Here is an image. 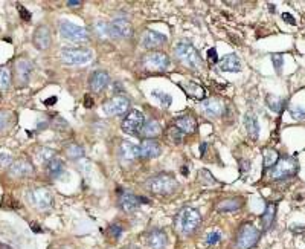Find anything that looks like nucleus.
<instances>
[{
  "mask_svg": "<svg viewBox=\"0 0 305 249\" xmlns=\"http://www.w3.org/2000/svg\"><path fill=\"white\" fill-rule=\"evenodd\" d=\"M202 223L200 212L194 208H183L177 216V228L183 236H191Z\"/></svg>",
  "mask_w": 305,
  "mask_h": 249,
  "instance_id": "nucleus-1",
  "label": "nucleus"
},
{
  "mask_svg": "<svg viewBox=\"0 0 305 249\" xmlns=\"http://www.w3.org/2000/svg\"><path fill=\"white\" fill-rule=\"evenodd\" d=\"M260 237H261V233L255 225L244 223L237 231V236L234 240V248L235 249H250L258 243Z\"/></svg>",
  "mask_w": 305,
  "mask_h": 249,
  "instance_id": "nucleus-2",
  "label": "nucleus"
},
{
  "mask_svg": "<svg viewBox=\"0 0 305 249\" xmlns=\"http://www.w3.org/2000/svg\"><path fill=\"white\" fill-rule=\"evenodd\" d=\"M147 187L154 194L167 196V194H171L173 191H175L177 181H175V177L170 173H160V174L153 176L151 179H148Z\"/></svg>",
  "mask_w": 305,
  "mask_h": 249,
  "instance_id": "nucleus-3",
  "label": "nucleus"
},
{
  "mask_svg": "<svg viewBox=\"0 0 305 249\" xmlns=\"http://www.w3.org/2000/svg\"><path fill=\"white\" fill-rule=\"evenodd\" d=\"M175 55L180 60L185 66L191 67V69H197L202 66V58L200 54L195 50V48L186 42H180L175 46Z\"/></svg>",
  "mask_w": 305,
  "mask_h": 249,
  "instance_id": "nucleus-4",
  "label": "nucleus"
},
{
  "mask_svg": "<svg viewBox=\"0 0 305 249\" xmlns=\"http://www.w3.org/2000/svg\"><path fill=\"white\" fill-rule=\"evenodd\" d=\"M93 58L92 50L81 48H67L61 50V60L69 66H83L90 63Z\"/></svg>",
  "mask_w": 305,
  "mask_h": 249,
  "instance_id": "nucleus-5",
  "label": "nucleus"
},
{
  "mask_svg": "<svg viewBox=\"0 0 305 249\" xmlns=\"http://www.w3.org/2000/svg\"><path fill=\"white\" fill-rule=\"evenodd\" d=\"M60 34L61 37L69 40V42H74V43H84L88 40V32L86 28L78 26L75 23H72L69 20H60Z\"/></svg>",
  "mask_w": 305,
  "mask_h": 249,
  "instance_id": "nucleus-6",
  "label": "nucleus"
},
{
  "mask_svg": "<svg viewBox=\"0 0 305 249\" xmlns=\"http://www.w3.org/2000/svg\"><path fill=\"white\" fill-rule=\"evenodd\" d=\"M298 171V161L293 157H282L278 161V164L272 168L270 177L275 181L285 179V177H290L296 174Z\"/></svg>",
  "mask_w": 305,
  "mask_h": 249,
  "instance_id": "nucleus-7",
  "label": "nucleus"
},
{
  "mask_svg": "<svg viewBox=\"0 0 305 249\" xmlns=\"http://www.w3.org/2000/svg\"><path fill=\"white\" fill-rule=\"evenodd\" d=\"M142 61L143 67L150 72H164L170 66V58L164 52H148L147 55H143Z\"/></svg>",
  "mask_w": 305,
  "mask_h": 249,
  "instance_id": "nucleus-8",
  "label": "nucleus"
},
{
  "mask_svg": "<svg viewBox=\"0 0 305 249\" xmlns=\"http://www.w3.org/2000/svg\"><path fill=\"white\" fill-rule=\"evenodd\" d=\"M145 126V118H143L142 112L133 110L130 112L125 119L122 121V130L124 133H127L130 136H137L142 133V129Z\"/></svg>",
  "mask_w": 305,
  "mask_h": 249,
  "instance_id": "nucleus-9",
  "label": "nucleus"
},
{
  "mask_svg": "<svg viewBox=\"0 0 305 249\" xmlns=\"http://www.w3.org/2000/svg\"><path fill=\"white\" fill-rule=\"evenodd\" d=\"M29 202L42 211L49 209L53 203V198H52V193L47 188H35L32 191H29L28 194Z\"/></svg>",
  "mask_w": 305,
  "mask_h": 249,
  "instance_id": "nucleus-10",
  "label": "nucleus"
},
{
  "mask_svg": "<svg viewBox=\"0 0 305 249\" xmlns=\"http://www.w3.org/2000/svg\"><path fill=\"white\" fill-rule=\"evenodd\" d=\"M130 107V101L125 98L124 95H118L109 101H105L102 109H104V113L109 115V116H118V115H122L129 110Z\"/></svg>",
  "mask_w": 305,
  "mask_h": 249,
  "instance_id": "nucleus-11",
  "label": "nucleus"
},
{
  "mask_svg": "<svg viewBox=\"0 0 305 249\" xmlns=\"http://www.w3.org/2000/svg\"><path fill=\"white\" fill-rule=\"evenodd\" d=\"M167 43V35L159 32V31H153V29H148L142 34V40H140V45L145 48V49H154V48H159Z\"/></svg>",
  "mask_w": 305,
  "mask_h": 249,
  "instance_id": "nucleus-12",
  "label": "nucleus"
},
{
  "mask_svg": "<svg viewBox=\"0 0 305 249\" xmlns=\"http://www.w3.org/2000/svg\"><path fill=\"white\" fill-rule=\"evenodd\" d=\"M14 72H15V80L19 83V86H25L29 81V77L32 72V63L26 58H19L15 61Z\"/></svg>",
  "mask_w": 305,
  "mask_h": 249,
  "instance_id": "nucleus-13",
  "label": "nucleus"
},
{
  "mask_svg": "<svg viewBox=\"0 0 305 249\" xmlns=\"http://www.w3.org/2000/svg\"><path fill=\"white\" fill-rule=\"evenodd\" d=\"M143 202H148L147 199H142L139 196L133 194V193H129V191H124L121 196H119V206L124 209V211H134L137 209Z\"/></svg>",
  "mask_w": 305,
  "mask_h": 249,
  "instance_id": "nucleus-14",
  "label": "nucleus"
},
{
  "mask_svg": "<svg viewBox=\"0 0 305 249\" xmlns=\"http://www.w3.org/2000/svg\"><path fill=\"white\" fill-rule=\"evenodd\" d=\"M110 32L112 37L115 39H124V37H130L131 35V25L129 23L127 19L124 17H118L110 23Z\"/></svg>",
  "mask_w": 305,
  "mask_h": 249,
  "instance_id": "nucleus-15",
  "label": "nucleus"
},
{
  "mask_svg": "<svg viewBox=\"0 0 305 249\" xmlns=\"http://www.w3.org/2000/svg\"><path fill=\"white\" fill-rule=\"evenodd\" d=\"M50 42H52L50 29L46 25H42V26H39L37 29H35L34 37H32V43H34L35 48L40 49V50H44L50 46Z\"/></svg>",
  "mask_w": 305,
  "mask_h": 249,
  "instance_id": "nucleus-16",
  "label": "nucleus"
},
{
  "mask_svg": "<svg viewBox=\"0 0 305 249\" xmlns=\"http://www.w3.org/2000/svg\"><path fill=\"white\" fill-rule=\"evenodd\" d=\"M145 242L151 249H165L168 245V237L162 229H151L145 236Z\"/></svg>",
  "mask_w": 305,
  "mask_h": 249,
  "instance_id": "nucleus-17",
  "label": "nucleus"
},
{
  "mask_svg": "<svg viewBox=\"0 0 305 249\" xmlns=\"http://www.w3.org/2000/svg\"><path fill=\"white\" fill-rule=\"evenodd\" d=\"M241 60L238 58L237 54H227L218 61V70L220 72H234L238 74L241 72Z\"/></svg>",
  "mask_w": 305,
  "mask_h": 249,
  "instance_id": "nucleus-18",
  "label": "nucleus"
},
{
  "mask_svg": "<svg viewBox=\"0 0 305 249\" xmlns=\"http://www.w3.org/2000/svg\"><path fill=\"white\" fill-rule=\"evenodd\" d=\"M109 83H110V77L107 72H104V70H96V72H93L90 78H88V86H90V89L96 94L102 92L104 89L109 86Z\"/></svg>",
  "mask_w": 305,
  "mask_h": 249,
  "instance_id": "nucleus-19",
  "label": "nucleus"
},
{
  "mask_svg": "<svg viewBox=\"0 0 305 249\" xmlns=\"http://www.w3.org/2000/svg\"><path fill=\"white\" fill-rule=\"evenodd\" d=\"M160 151H162L160 144L154 139H145V141H142V144L139 146V154L140 157H145V159L157 157Z\"/></svg>",
  "mask_w": 305,
  "mask_h": 249,
  "instance_id": "nucleus-20",
  "label": "nucleus"
},
{
  "mask_svg": "<svg viewBox=\"0 0 305 249\" xmlns=\"http://www.w3.org/2000/svg\"><path fill=\"white\" fill-rule=\"evenodd\" d=\"M34 171V167L26 159H19V161H14L9 167V174L14 177H25L29 176Z\"/></svg>",
  "mask_w": 305,
  "mask_h": 249,
  "instance_id": "nucleus-21",
  "label": "nucleus"
},
{
  "mask_svg": "<svg viewBox=\"0 0 305 249\" xmlns=\"http://www.w3.org/2000/svg\"><path fill=\"white\" fill-rule=\"evenodd\" d=\"M244 127H246V132H247L250 139L255 141V139L260 138V122H258V118L254 113H246Z\"/></svg>",
  "mask_w": 305,
  "mask_h": 249,
  "instance_id": "nucleus-22",
  "label": "nucleus"
},
{
  "mask_svg": "<svg viewBox=\"0 0 305 249\" xmlns=\"http://www.w3.org/2000/svg\"><path fill=\"white\" fill-rule=\"evenodd\" d=\"M203 110L208 116H221L224 115V104L218 100H208L203 101Z\"/></svg>",
  "mask_w": 305,
  "mask_h": 249,
  "instance_id": "nucleus-23",
  "label": "nucleus"
},
{
  "mask_svg": "<svg viewBox=\"0 0 305 249\" xmlns=\"http://www.w3.org/2000/svg\"><path fill=\"white\" fill-rule=\"evenodd\" d=\"M119 156L122 159H127V161H133V159L139 157V147L134 146L133 142H129V141H124L121 147H119Z\"/></svg>",
  "mask_w": 305,
  "mask_h": 249,
  "instance_id": "nucleus-24",
  "label": "nucleus"
},
{
  "mask_svg": "<svg viewBox=\"0 0 305 249\" xmlns=\"http://www.w3.org/2000/svg\"><path fill=\"white\" fill-rule=\"evenodd\" d=\"M182 89L189 98H194V100L205 98V89L197 83H182Z\"/></svg>",
  "mask_w": 305,
  "mask_h": 249,
  "instance_id": "nucleus-25",
  "label": "nucleus"
},
{
  "mask_svg": "<svg viewBox=\"0 0 305 249\" xmlns=\"http://www.w3.org/2000/svg\"><path fill=\"white\" fill-rule=\"evenodd\" d=\"M175 127L180 129L185 135H191L195 130V121L192 116L185 115V116H180V118L175 119Z\"/></svg>",
  "mask_w": 305,
  "mask_h": 249,
  "instance_id": "nucleus-26",
  "label": "nucleus"
},
{
  "mask_svg": "<svg viewBox=\"0 0 305 249\" xmlns=\"http://www.w3.org/2000/svg\"><path fill=\"white\" fill-rule=\"evenodd\" d=\"M275 216H276V205H275V203L267 205L264 214L261 216V223H262V229H264V231L272 228V225H273V222H275Z\"/></svg>",
  "mask_w": 305,
  "mask_h": 249,
  "instance_id": "nucleus-27",
  "label": "nucleus"
},
{
  "mask_svg": "<svg viewBox=\"0 0 305 249\" xmlns=\"http://www.w3.org/2000/svg\"><path fill=\"white\" fill-rule=\"evenodd\" d=\"M243 206V199L240 198H234V199H224L217 205V209L220 212H230V211H237Z\"/></svg>",
  "mask_w": 305,
  "mask_h": 249,
  "instance_id": "nucleus-28",
  "label": "nucleus"
},
{
  "mask_svg": "<svg viewBox=\"0 0 305 249\" xmlns=\"http://www.w3.org/2000/svg\"><path fill=\"white\" fill-rule=\"evenodd\" d=\"M160 132H162V126H160V124H159L156 119H150V121H147V122H145V126H143V129H142V135H145L148 139H151V138L160 135Z\"/></svg>",
  "mask_w": 305,
  "mask_h": 249,
  "instance_id": "nucleus-29",
  "label": "nucleus"
},
{
  "mask_svg": "<svg viewBox=\"0 0 305 249\" xmlns=\"http://www.w3.org/2000/svg\"><path fill=\"white\" fill-rule=\"evenodd\" d=\"M63 170H64V162L57 156L47 164V173H49L50 177H58L63 173Z\"/></svg>",
  "mask_w": 305,
  "mask_h": 249,
  "instance_id": "nucleus-30",
  "label": "nucleus"
},
{
  "mask_svg": "<svg viewBox=\"0 0 305 249\" xmlns=\"http://www.w3.org/2000/svg\"><path fill=\"white\" fill-rule=\"evenodd\" d=\"M279 161V154L275 149L264 150V168H273Z\"/></svg>",
  "mask_w": 305,
  "mask_h": 249,
  "instance_id": "nucleus-31",
  "label": "nucleus"
},
{
  "mask_svg": "<svg viewBox=\"0 0 305 249\" xmlns=\"http://www.w3.org/2000/svg\"><path fill=\"white\" fill-rule=\"evenodd\" d=\"M93 32L96 37L101 39H107V37H112V32H110V23H105V22H96L93 25Z\"/></svg>",
  "mask_w": 305,
  "mask_h": 249,
  "instance_id": "nucleus-32",
  "label": "nucleus"
},
{
  "mask_svg": "<svg viewBox=\"0 0 305 249\" xmlns=\"http://www.w3.org/2000/svg\"><path fill=\"white\" fill-rule=\"evenodd\" d=\"M151 97H153L160 105H164V107H170L171 102H173V98H171L170 94H167V92H164V91H157V89L151 92Z\"/></svg>",
  "mask_w": 305,
  "mask_h": 249,
  "instance_id": "nucleus-33",
  "label": "nucleus"
},
{
  "mask_svg": "<svg viewBox=\"0 0 305 249\" xmlns=\"http://www.w3.org/2000/svg\"><path fill=\"white\" fill-rule=\"evenodd\" d=\"M66 154L70 159H81L84 157V149L78 144H70L66 150Z\"/></svg>",
  "mask_w": 305,
  "mask_h": 249,
  "instance_id": "nucleus-34",
  "label": "nucleus"
},
{
  "mask_svg": "<svg viewBox=\"0 0 305 249\" xmlns=\"http://www.w3.org/2000/svg\"><path fill=\"white\" fill-rule=\"evenodd\" d=\"M11 84V72L9 69L2 67L0 69V91H6Z\"/></svg>",
  "mask_w": 305,
  "mask_h": 249,
  "instance_id": "nucleus-35",
  "label": "nucleus"
},
{
  "mask_svg": "<svg viewBox=\"0 0 305 249\" xmlns=\"http://www.w3.org/2000/svg\"><path fill=\"white\" fill-rule=\"evenodd\" d=\"M265 101H267V105H268V107H270L273 112H279V110L282 109V105H284L282 98H279V97H276V95H268Z\"/></svg>",
  "mask_w": 305,
  "mask_h": 249,
  "instance_id": "nucleus-36",
  "label": "nucleus"
},
{
  "mask_svg": "<svg viewBox=\"0 0 305 249\" xmlns=\"http://www.w3.org/2000/svg\"><path fill=\"white\" fill-rule=\"evenodd\" d=\"M183 136H185V133L178 127H175V126L168 130V138L174 142V144H182Z\"/></svg>",
  "mask_w": 305,
  "mask_h": 249,
  "instance_id": "nucleus-37",
  "label": "nucleus"
},
{
  "mask_svg": "<svg viewBox=\"0 0 305 249\" xmlns=\"http://www.w3.org/2000/svg\"><path fill=\"white\" fill-rule=\"evenodd\" d=\"M197 177H199V182L203 185H215V179L209 170H200Z\"/></svg>",
  "mask_w": 305,
  "mask_h": 249,
  "instance_id": "nucleus-38",
  "label": "nucleus"
},
{
  "mask_svg": "<svg viewBox=\"0 0 305 249\" xmlns=\"http://www.w3.org/2000/svg\"><path fill=\"white\" fill-rule=\"evenodd\" d=\"M55 157V151L50 150V149H42L39 151V159H40V162H50L52 159Z\"/></svg>",
  "mask_w": 305,
  "mask_h": 249,
  "instance_id": "nucleus-39",
  "label": "nucleus"
},
{
  "mask_svg": "<svg viewBox=\"0 0 305 249\" xmlns=\"http://www.w3.org/2000/svg\"><path fill=\"white\" fill-rule=\"evenodd\" d=\"M220 240H221V233H220V231H211V233L206 236V245L208 246L217 245Z\"/></svg>",
  "mask_w": 305,
  "mask_h": 249,
  "instance_id": "nucleus-40",
  "label": "nucleus"
},
{
  "mask_svg": "<svg viewBox=\"0 0 305 249\" xmlns=\"http://www.w3.org/2000/svg\"><path fill=\"white\" fill-rule=\"evenodd\" d=\"M11 164H12V156L9 153L0 151V167H2V168L11 167Z\"/></svg>",
  "mask_w": 305,
  "mask_h": 249,
  "instance_id": "nucleus-41",
  "label": "nucleus"
},
{
  "mask_svg": "<svg viewBox=\"0 0 305 249\" xmlns=\"http://www.w3.org/2000/svg\"><path fill=\"white\" fill-rule=\"evenodd\" d=\"M208 60H209L212 64H217V63L220 61V58H218V55H217V49H215V48H211V49L208 50Z\"/></svg>",
  "mask_w": 305,
  "mask_h": 249,
  "instance_id": "nucleus-42",
  "label": "nucleus"
},
{
  "mask_svg": "<svg viewBox=\"0 0 305 249\" xmlns=\"http://www.w3.org/2000/svg\"><path fill=\"white\" fill-rule=\"evenodd\" d=\"M8 121H9V115L6 112H0V130H3L8 126Z\"/></svg>",
  "mask_w": 305,
  "mask_h": 249,
  "instance_id": "nucleus-43",
  "label": "nucleus"
},
{
  "mask_svg": "<svg viewBox=\"0 0 305 249\" xmlns=\"http://www.w3.org/2000/svg\"><path fill=\"white\" fill-rule=\"evenodd\" d=\"M121 234H122V228H121L119 225H112V226H110V236H112V237L119 239Z\"/></svg>",
  "mask_w": 305,
  "mask_h": 249,
  "instance_id": "nucleus-44",
  "label": "nucleus"
},
{
  "mask_svg": "<svg viewBox=\"0 0 305 249\" xmlns=\"http://www.w3.org/2000/svg\"><path fill=\"white\" fill-rule=\"evenodd\" d=\"M273 64H275V69L278 70V72H281V69H282V64H284V60L281 55H273Z\"/></svg>",
  "mask_w": 305,
  "mask_h": 249,
  "instance_id": "nucleus-45",
  "label": "nucleus"
},
{
  "mask_svg": "<svg viewBox=\"0 0 305 249\" xmlns=\"http://www.w3.org/2000/svg\"><path fill=\"white\" fill-rule=\"evenodd\" d=\"M240 170H241V173L244 174H247L249 171H250V161H246V159H241L240 161Z\"/></svg>",
  "mask_w": 305,
  "mask_h": 249,
  "instance_id": "nucleus-46",
  "label": "nucleus"
},
{
  "mask_svg": "<svg viewBox=\"0 0 305 249\" xmlns=\"http://www.w3.org/2000/svg\"><path fill=\"white\" fill-rule=\"evenodd\" d=\"M290 113H292V116H295V118H302V116L305 115V109H302V107H292V109H290Z\"/></svg>",
  "mask_w": 305,
  "mask_h": 249,
  "instance_id": "nucleus-47",
  "label": "nucleus"
},
{
  "mask_svg": "<svg viewBox=\"0 0 305 249\" xmlns=\"http://www.w3.org/2000/svg\"><path fill=\"white\" fill-rule=\"evenodd\" d=\"M282 20H285L289 25H296V20H295V17L289 12H284L282 14Z\"/></svg>",
  "mask_w": 305,
  "mask_h": 249,
  "instance_id": "nucleus-48",
  "label": "nucleus"
},
{
  "mask_svg": "<svg viewBox=\"0 0 305 249\" xmlns=\"http://www.w3.org/2000/svg\"><path fill=\"white\" fill-rule=\"evenodd\" d=\"M19 11H20V15H22L23 20H28V22L31 20V14L28 12V9H25L22 5H19Z\"/></svg>",
  "mask_w": 305,
  "mask_h": 249,
  "instance_id": "nucleus-49",
  "label": "nucleus"
},
{
  "mask_svg": "<svg viewBox=\"0 0 305 249\" xmlns=\"http://www.w3.org/2000/svg\"><path fill=\"white\" fill-rule=\"evenodd\" d=\"M84 105L87 109H90L92 105H93V101H92V98L90 97H86V100H84Z\"/></svg>",
  "mask_w": 305,
  "mask_h": 249,
  "instance_id": "nucleus-50",
  "label": "nucleus"
},
{
  "mask_svg": "<svg viewBox=\"0 0 305 249\" xmlns=\"http://www.w3.org/2000/svg\"><path fill=\"white\" fill-rule=\"evenodd\" d=\"M57 102V97H52V98H47L46 101H44V104L46 105H52V104H55Z\"/></svg>",
  "mask_w": 305,
  "mask_h": 249,
  "instance_id": "nucleus-51",
  "label": "nucleus"
},
{
  "mask_svg": "<svg viewBox=\"0 0 305 249\" xmlns=\"http://www.w3.org/2000/svg\"><path fill=\"white\" fill-rule=\"evenodd\" d=\"M31 228L34 229V233H42V228H40V226H37L35 223H31Z\"/></svg>",
  "mask_w": 305,
  "mask_h": 249,
  "instance_id": "nucleus-52",
  "label": "nucleus"
},
{
  "mask_svg": "<svg viewBox=\"0 0 305 249\" xmlns=\"http://www.w3.org/2000/svg\"><path fill=\"white\" fill-rule=\"evenodd\" d=\"M67 6H81V2H67Z\"/></svg>",
  "mask_w": 305,
  "mask_h": 249,
  "instance_id": "nucleus-53",
  "label": "nucleus"
},
{
  "mask_svg": "<svg viewBox=\"0 0 305 249\" xmlns=\"http://www.w3.org/2000/svg\"><path fill=\"white\" fill-rule=\"evenodd\" d=\"M182 173H183V176H188V174H189V170H188V167H183V168H182Z\"/></svg>",
  "mask_w": 305,
  "mask_h": 249,
  "instance_id": "nucleus-54",
  "label": "nucleus"
},
{
  "mask_svg": "<svg viewBox=\"0 0 305 249\" xmlns=\"http://www.w3.org/2000/svg\"><path fill=\"white\" fill-rule=\"evenodd\" d=\"M0 249H11L8 245H3V243H0Z\"/></svg>",
  "mask_w": 305,
  "mask_h": 249,
  "instance_id": "nucleus-55",
  "label": "nucleus"
}]
</instances>
